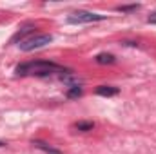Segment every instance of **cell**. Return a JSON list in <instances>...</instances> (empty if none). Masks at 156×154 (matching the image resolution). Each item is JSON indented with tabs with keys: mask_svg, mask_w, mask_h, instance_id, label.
<instances>
[{
	"mask_svg": "<svg viewBox=\"0 0 156 154\" xmlns=\"http://www.w3.org/2000/svg\"><path fill=\"white\" fill-rule=\"evenodd\" d=\"M16 76H53V75H66L69 73V69H66L64 65H58L55 62H47V60H35V62H24L20 65H16L15 69Z\"/></svg>",
	"mask_w": 156,
	"mask_h": 154,
	"instance_id": "1",
	"label": "cell"
},
{
	"mask_svg": "<svg viewBox=\"0 0 156 154\" xmlns=\"http://www.w3.org/2000/svg\"><path fill=\"white\" fill-rule=\"evenodd\" d=\"M51 42H53V37H51V35H44V33H40V35H33V37L26 38L24 42H20L18 47H20L22 51L29 53V51H35V49H42V47H45V45L51 44Z\"/></svg>",
	"mask_w": 156,
	"mask_h": 154,
	"instance_id": "2",
	"label": "cell"
},
{
	"mask_svg": "<svg viewBox=\"0 0 156 154\" xmlns=\"http://www.w3.org/2000/svg\"><path fill=\"white\" fill-rule=\"evenodd\" d=\"M100 20H105V16L93 13V11H75L67 16L69 24H91V22H100Z\"/></svg>",
	"mask_w": 156,
	"mask_h": 154,
	"instance_id": "3",
	"label": "cell"
},
{
	"mask_svg": "<svg viewBox=\"0 0 156 154\" xmlns=\"http://www.w3.org/2000/svg\"><path fill=\"white\" fill-rule=\"evenodd\" d=\"M98 96H116L118 93H120V89L118 87H115V85H98L96 87V91H94Z\"/></svg>",
	"mask_w": 156,
	"mask_h": 154,
	"instance_id": "4",
	"label": "cell"
},
{
	"mask_svg": "<svg viewBox=\"0 0 156 154\" xmlns=\"http://www.w3.org/2000/svg\"><path fill=\"white\" fill-rule=\"evenodd\" d=\"M33 145L40 149V151H44L45 154H64L62 151H58V149H55L53 145H49V143H45V142H42V140H33Z\"/></svg>",
	"mask_w": 156,
	"mask_h": 154,
	"instance_id": "5",
	"label": "cell"
},
{
	"mask_svg": "<svg viewBox=\"0 0 156 154\" xmlns=\"http://www.w3.org/2000/svg\"><path fill=\"white\" fill-rule=\"evenodd\" d=\"M94 62L100 64V65H107V64H115L116 62V56L111 54V53H100L94 56Z\"/></svg>",
	"mask_w": 156,
	"mask_h": 154,
	"instance_id": "6",
	"label": "cell"
},
{
	"mask_svg": "<svg viewBox=\"0 0 156 154\" xmlns=\"http://www.w3.org/2000/svg\"><path fill=\"white\" fill-rule=\"evenodd\" d=\"M73 127L76 129L78 132H89V131H93V129H94V121H89V120H80V121H76Z\"/></svg>",
	"mask_w": 156,
	"mask_h": 154,
	"instance_id": "7",
	"label": "cell"
},
{
	"mask_svg": "<svg viewBox=\"0 0 156 154\" xmlns=\"http://www.w3.org/2000/svg\"><path fill=\"white\" fill-rule=\"evenodd\" d=\"M82 94H83V87H82V85H71V87L67 89V93H66V96H67L69 100H78Z\"/></svg>",
	"mask_w": 156,
	"mask_h": 154,
	"instance_id": "8",
	"label": "cell"
},
{
	"mask_svg": "<svg viewBox=\"0 0 156 154\" xmlns=\"http://www.w3.org/2000/svg\"><path fill=\"white\" fill-rule=\"evenodd\" d=\"M29 33H33V26H26V27H22V29H20V31L13 37V40H11V42H18V40H20V42H24V40H26V37H27Z\"/></svg>",
	"mask_w": 156,
	"mask_h": 154,
	"instance_id": "9",
	"label": "cell"
},
{
	"mask_svg": "<svg viewBox=\"0 0 156 154\" xmlns=\"http://www.w3.org/2000/svg\"><path fill=\"white\" fill-rule=\"evenodd\" d=\"M120 13H134L140 9V4H127V5H118L116 7Z\"/></svg>",
	"mask_w": 156,
	"mask_h": 154,
	"instance_id": "10",
	"label": "cell"
},
{
	"mask_svg": "<svg viewBox=\"0 0 156 154\" xmlns=\"http://www.w3.org/2000/svg\"><path fill=\"white\" fill-rule=\"evenodd\" d=\"M147 22H149V24H156V11H154V13H151V15L147 16Z\"/></svg>",
	"mask_w": 156,
	"mask_h": 154,
	"instance_id": "11",
	"label": "cell"
},
{
	"mask_svg": "<svg viewBox=\"0 0 156 154\" xmlns=\"http://www.w3.org/2000/svg\"><path fill=\"white\" fill-rule=\"evenodd\" d=\"M0 147H5V143H4V142H0Z\"/></svg>",
	"mask_w": 156,
	"mask_h": 154,
	"instance_id": "12",
	"label": "cell"
}]
</instances>
